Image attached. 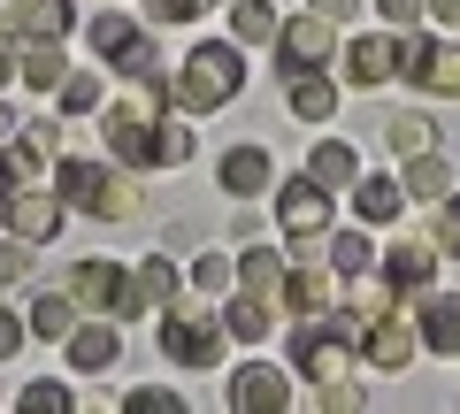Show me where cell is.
<instances>
[{
    "label": "cell",
    "mask_w": 460,
    "mask_h": 414,
    "mask_svg": "<svg viewBox=\"0 0 460 414\" xmlns=\"http://www.w3.org/2000/svg\"><path fill=\"white\" fill-rule=\"evenodd\" d=\"M54 192H62L69 207H84V216H100V223H131L138 216V184L123 177V169H108V162H84V154H69V162L54 169Z\"/></svg>",
    "instance_id": "1"
},
{
    "label": "cell",
    "mask_w": 460,
    "mask_h": 414,
    "mask_svg": "<svg viewBox=\"0 0 460 414\" xmlns=\"http://www.w3.org/2000/svg\"><path fill=\"white\" fill-rule=\"evenodd\" d=\"M238 84H246L238 47H192L184 69H177V84H169V100H177L184 116H208V108H223V100H238Z\"/></svg>",
    "instance_id": "2"
},
{
    "label": "cell",
    "mask_w": 460,
    "mask_h": 414,
    "mask_svg": "<svg viewBox=\"0 0 460 414\" xmlns=\"http://www.w3.org/2000/svg\"><path fill=\"white\" fill-rule=\"evenodd\" d=\"M353 330H361L353 315L338 322V315L323 307V315H299V330H292V346H284V353H292L299 376L330 383V376H345V368H353Z\"/></svg>",
    "instance_id": "3"
},
{
    "label": "cell",
    "mask_w": 460,
    "mask_h": 414,
    "mask_svg": "<svg viewBox=\"0 0 460 414\" xmlns=\"http://www.w3.org/2000/svg\"><path fill=\"white\" fill-rule=\"evenodd\" d=\"M162 353L177 368H223V346H230V322L215 315V307H169L162 315Z\"/></svg>",
    "instance_id": "4"
},
{
    "label": "cell",
    "mask_w": 460,
    "mask_h": 414,
    "mask_svg": "<svg viewBox=\"0 0 460 414\" xmlns=\"http://www.w3.org/2000/svg\"><path fill=\"white\" fill-rule=\"evenodd\" d=\"M69 292H77L84 307H100V315H115V322L146 315V299H138L131 269H115V261H77V269H69Z\"/></svg>",
    "instance_id": "5"
},
{
    "label": "cell",
    "mask_w": 460,
    "mask_h": 414,
    "mask_svg": "<svg viewBox=\"0 0 460 414\" xmlns=\"http://www.w3.org/2000/svg\"><path fill=\"white\" fill-rule=\"evenodd\" d=\"M399 77L429 100H460V47H438V39H399Z\"/></svg>",
    "instance_id": "6"
},
{
    "label": "cell",
    "mask_w": 460,
    "mask_h": 414,
    "mask_svg": "<svg viewBox=\"0 0 460 414\" xmlns=\"http://www.w3.org/2000/svg\"><path fill=\"white\" fill-rule=\"evenodd\" d=\"M277 223H284V238H299V246H323L330 238V184H314V177L277 184Z\"/></svg>",
    "instance_id": "7"
},
{
    "label": "cell",
    "mask_w": 460,
    "mask_h": 414,
    "mask_svg": "<svg viewBox=\"0 0 460 414\" xmlns=\"http://www.w3.org/2000/svg\"><path fill=\"white\" fill-rule=\"evenodd\" d=\"M330 47H338V23L330 16H292V23H277V62H284V77H307L314 62H330Z\"/></svg>",
    "instance_id": "8"
},
{
    "label": "cell",
    "mask_w": 460,
    "mask_h": 414,
    "mask_svg": "<svg viewBox=\"0 0 460 414\" xmlns=\"http://www.w3.org/2000/svg\"><path fill=\"white\" fill-rule=\"evenodd\" d=\"M353 346H361V361H368V368H384V376H399V368H414V353H422V338H414L407 322H392V315H368L361 330H353Z\"/></svg>",
    "instance_id": "9"
},
{
    "label": "cell",
    "mask_w": 460,
    "mask_h": 414,
    "mask_svg": "<svg viewBox=\"0 0 460 414\" xmlns=\"http://www.w3.org/2000/svg\"><path fill=\"white\" fill-rule=\"evenodd\" d=\"M62 207H69L62 192H39V184L23 192V184H16V192H8V207H0V223H8L23 246H47V238L62 231Z\"/></svg>",
    "instance_id": "10"
},
{
    "label": "cell",
    "mask_w": 460,
    "mask_h": 414,
    "mask_svg": "<svg viewBox=\"0 0 460 414\" xmlns=\"http://www.w3.org/2000/svg\"><path fill=\"white\" fill-rule=\"evenodd\" d=\"M146 108H138V100H123V108H108V116H100V138H108V154L123 169H154V131H146Z\"/></svg>",
    "instance_id": "11"
},
{
    "label": "cell",
    "mask_w": 460,
    "mask_h": 414,
    "mask_svg": "<svg viewBox=\"0 0 460 414\" xmlns=\"http://www.w3.org/2000/svg\"><path fill=\"white\" fill-rule=\"evenodd\" d=\"M284 399H292L284 368H269V361H246V368H230V407H238V414H277Z\"/></svg>",
    "instance_id": "12"
},
{
    "label": "cell",
    "mask_w": 460,
    "mask_h": 414,
    "mask_svg": "<svg viewBox=\"0 0 460 414\" xmlns=\"http://www.w3.org/2000/svg\"><path fill=\"white\" fill-rule=\"evenodd\" d=\"M215 184H223L230 199H253L277 184V162H269V146H230L223 162H215Z\"/></svg>",
    "instance_id": "13"
},
{
    "label": "cell",
    "mask_w": 460,
    "mask_h": 414,
    "mask_svg": "<svg viewBox=\"0 0 460 414\" xmlns=\"http://www.w3.org/2000/svg\"><path fill=\"white\" fill-rule=\"evenodd\" d=\"M414 338H422L429 353H445V361H460V299L453 292H422V307H414Z\"/></svg>",
    "instance_id": "14"
},
{
    "label": "cell",
    "mask_w": 460,
    "mask_h": 414,
    "mask_svg": "<svg viewBox=\"0 0 460 414\" xmlns=\"http://www.w3.org/2000/svg\"><path fill=\"white\" fill-rule=\"evenodd\" d=\"M384 277H392V292L422 299L429 284H438V246H429V238H399V246L384 253Z\"/></svg>",
    "instance_id": "15"
},
{
    "label": "cell",
    "mask_w": 460,
    "mask_h": 414,
    "mask_svg": "<svg viewBox=\"0 0 460 414\" xmlns=\"http://www.w3.org/2000/svg\"><path fill=\"white\" fill-rule=\"evenodd\" d=\"M399 69V39H353V47H345V84H361V92H376L384 77H392Z\"/></svg>",
    "instance_id": "16"
},
{
    "label": "cell",
    "mask_w": 460,
    "mask_h": 414,
    "mask_svg": "<svg viewBox=\"0 0 460 414\" xmlns=\"http://www.w3.org/2000/svg\"><path fill=\"white\" fill-rule=\"evenodd\" d=\"M69 23H77L69 0H16L8 8V31L16 39H69Z\"/></svg>",
    "instance_id": "17"
},
{
    "label": "cell",
    "mask_w": 460,
    "mask_h": 414,
    "mask_svg": "<svg viewBox=\"0 0 460 414\" xmlns=\"http://www.w3.org/2000/svg\"><path fill=\"white\" fill-rule=\"evenodd\" d=\"M16 77L31 84V92H62V77H69L62 39H23V47H16Z\"/></svg>",
    "instance_id": "18"
},
{
    "label": "cell",
    "mask_w": 460,
    "mask_h": 414,
    "mask_svg": "<svg viewBox=\"0 0 460 414\" xmlns=\"http://www.w3.org/2000/svg\"><path fill=\"white\" fill-rule=\"evenodd\" d=\"M62 346H69V368H84V376H100V368H115V353H123V338H115V322H84V330H69Z\"/></svg>",
    "instance_id": "19"
},
{
    "label": "cell",
    "mask_w": 460,
    "mask_h": 414,
    "mask_svg": "<svg viewBox=\"0 0 460 414\" xmlns=\"http://www.w3.org/2000/svg\"><path fill=\"white\" fill-rule=\"evenodd\" d=\"M399 207H407L399 177H353V216L361 223H399Z\"/></svg>",
    "instance_id": "20"
},
{
    "label": "cell",
    "mask_w": 460,
    "mask_h": 414,
    "mask_svg": "<svg viewBox=\"0 0 460 414\" xmlns=\"http://www.w3.org/2000/svg\"><path fill=\"white\" fill-rule=\"evenodd\" d=\"M307 177L330 184V192H353V177H361V154L345 146V138H323V146L307 154Z\"/></svg>",
    "instance_id": "21"
},
{
    "label": "cell",
    "mask_w": 460,
    "mask_h": 414,
    "mask_svg": "<svg viewBox=\"0 0 460 414\" xmlns=\"http://www.w3.org/2000/svg\"><path fill=\"white\" fill-rule=\"evenodd\" d=\"M54 146H62V131H54V123H23V131L8 138V162H16V177H39V169L54 162Z\"/></svg>",
    "instance_id": "22"
},
{
    "label": "cell",
    "mask_w": 460,
    "mask_h": 414,
    "mask_svg": "<svg viewBox=\"0 0 460 414\" xmlns=\"http://www.w3.org/2000/svg\"><path fill=\"white\" fill-rule=\"evenodd\" d=\"M384 146H392L399 162H414V154H429V146H438V123H429V116H414V108H399V116H384Z\"/></svg>",
    "instance_id": "23"
},
{
    "label": "cell",
    "mask_w": 460,
    "mask_h": 414,
    "mask_svg": "<svg viewBox=\"0 0 460 414\" xmlns=\"http://www.w3.org/2000/svg\"><path fill=\"white\" fill-rule=\"evenodd\" d=\"M399 184H407V199H429V207H438V199L453 192V162L429 146V154H414V162H407V177H399Z\"/></svg>",
    "instance_id": "24"
},
{
    "label": "cell",
    "mask_w": 460,
    "mask_h": 414,
    "mask_svg": "<svg viewBox=\"0 0 460 414\" xmlns=\"http://www.w3.org/2000/svg\"><path fill=\"white\" fill-rule=\"evenodd\" d=\"M269 307H277V299H269V292H238V299H230V338H246V346H261V338L269 330H277V315H269Z\"/></svg>",
    "instance_id": "25"
},
{
    "label": "cell",
    "mask_w": 460,
    "mask_h": 414,
    "mask_svg": "<svg viewBox=\"0 0 460 414\" xmlns=\"http://www.w3.org/2000/svg\"><path fill=\"white\" fill-rule=\"evenodd\" d=\"M284 108H292L299 123H330V116H338V84L307 69V77H292V100H284Z\"/></svg>",
    "instance_id": "26"
},
{
    "label": "cell",
    "mask_w": 460,
    "mask_h": 414,
    "mask_svg": "<svg viewBox=\"0 0 460 414\" xmlns=\"http://www.w3.org/2000/svg\"><path fill=\"white\" fill-rule=\"evenodd\" d=\"M69 307H77V292H39L31 307H23V322H31L39 338H69V330H77V315H69Z\"/></svg>",
    "instance_id": "27"
},
{
    "label": "cell",
    "mask_w": 460,
    "mask_h": 414,
    "mask_svg": "<svg viewBox=\"0 0 460 414\" xmlns=\"http://www.w3.org/2000/svg\"><path fill=\"white\" fill-rule=\"evenodd\" d=\"M284 307H292V315H323L330 307V277L323 269H284Z\"/></svg>",
    "instance_id": "28"
},
{
    "label": "cell",
    "mask_w": 460,
    "mask_h": 414,
    "mask_svg": "<svg viewBox=\"0 0 460 414\" xmlns=\"http://www.w3.org/2000/svg\"><path fill=\"white\" fill-rule=\"evenodd\" d=\"M323 261L338 269V277H361V269H376V246H368L361 231H330L323 238Z\"/></svg>",
    "instance_id": "29"
},
{
    "label": "cell",
    "mask_w": 460,
    "mask_h": 414,
    "mask_svg": "<svg viewBox=\"0 0 460 414\" xmlns=\"http://www.w3.org/2000/svg\"><path fill=\"white\" fill-rule=\"evenodd\" d=\"M238 284H246V292H284V253L277 246H246L238 253Z\"/></svg>",
    "instance_id": "30"
},
{
    "label": "cell",
    "mask_w": 460,
    "mask_h": 414,
    "mask_svg": "<svg viewBox=\"0 0 460 414\" xmlns=\"http://www.w3.org/2000/svg\"><path fill=\"white\" fill-rule=\"evenodd\" d=\"M131 284H138V299H146V315H154V307H169V299H177V269H169L162 253H146V261L131 269Z\"/></svg>",
    "instance_id": "31"
},
{
    "label": "cell",
    "mask_w": 460,
    "mask_h": 414,
    "mask_svg": "<svg viewBox=\"0 0 460 414\" xmlns=\"http://www.w3.org/2000/svg\"><path fill=\"white\" fill-rule=\"evenodd\" d=\"M230 39H238V47L277 39V8H269V0H238V8H230Z\"/></svg>",
    "instance_id": "32"
},
{
    "label": "cell",
    "mask_w": 460,
    "mask_h": 414,
    "mask_svg": "<svg viewBox=\"0 0 460 414\" xmlns=\"http://www.w3.org/2000/svg\"><path fill=\"white\" fill-rule=\"evenodd\" d=\"M230 284H238V261H230V253H199V261H192V292L223 299Z\"/></svg>",
    "instance_id": "33"
},
{
    "label": "cell",
    "mask_w": 460,
    "mask_h": 414,
    "mask_svg": "<svg viewBox=\"0 0 460 414\" xmlns=\"http://www.w3.org/2000/svg\"><path fill=\"white\" fill-rule=\"evenodd\" d=\"M16 407H23V414H69L77 399H69V383H23Z\"/></svg>",
    "instance_id": "34"
},
{
    "label": "cell",
    "mask_w": 460,
    "mask_h": 414,
    "mask_svg": "<svg viewBox=\"0 0 460 414\" xmlns=\"http://www.w3.org/2000/svg\"><path fill=\"white\" fill-rule=\"evenodd\" d=\"M429 246H438V253H460V199H453V192H445L438 216H429Z\"/></svg>",
    "instance_id": "35"
},
{
    "label": "cell",
    "mask_w": 460,
    "mask_h": 414,
    "mask_svg": "<svg viewBox=\"0 0 460 414\" xmlns=\"http://www.w3.org/2000/svg\"><path fill=\"white\" fill-rule=\"evenodd\" d=\"M84 108H100V77H93V69L62 77V116H84Z\"/></svg>",
    "instance_id": "36"
},
{
    "label": "cell",
    "mask_w": 460,
    "mask_h": 414,
    "mask_svg": "<svg viewBox=\"0 0 460 414\" xmlns=\"http://www.w3.org/2000/svg\"><path fill=\"white\" fill-rule=\"evenodd\" d=\"M154 162H192V131H184V123H169V131H154Z\"/></svg>",
    "instance_id": "37"
},
{
    "label": "cell",
    "mask_w": 460,
    "mask_h": 414,
    "mask_svg": "<svg viewBox=\"0 0 460 414\" xmlns=\"http://www.w3.org/2000/svg\"><path fill=\"white\" fill-rule=\"evenodd\" d=\"M123 407H131V414H184V399H177V392H154V383H138Z\"/></svg>",
    "instance_id": "38"
},
{
    "label": "cell",
    "mask_w": 460,
    "mask_h": 414,
    "mask_svg": "<svg viewBox=\"0 0 460 414\" xmlns=\"http://www.w3.org/2000/svg\"><path fill=\"white\" fill-rule=\"evenodd\" d=\"M384 8V23H392V31H414V23L429 16V0H376Z\"/></svg>",
    "instance_id": "39"
},
{
    "label": "cell",
    "mask_w": 460,
    "mask_h": 414,
    "mask_svg": "<svg viewBox=\"0 0 460 414\" xmlns=\"http://www.w3.org/2000/svg\"><path fill=\"white\" fill-rule=\"evenodd\" d=\"M208 0H154V23H192Z\"/></svg>",
    "instance_id": "40"
},
{
    "label": "cell",
    "mask_w": 460,
    "mask_h": 414,
    "mask_svg": "<svg viewBox=\"0 0 460 414\" xmlns=\"http://www.w3.org/2000/svg\"><path fill=\"white\" fill-rule=\"evenodd\" d=\"M23 330H31V322H23V315H8V307H0V361H8V353L23 346Z\"/></svg>",
    "instance_id": "41"
},
{
    "label": "cell",
    "mask_w": 460,
    "mask_h": 414,
    "mask_svg": "<svg viewBox=\"0 0 460 414\" xmlns=\"http://www.w3.org/2000/svg\"><path fill=\"white\" fill-rule=\"evenodd\" d=\"M16 277H31V246H8V253H0V284H16Z\"/></svg>",
    "instance_id": "42"
},
{
    "label": "cell",
    "mask_w": 460,
    "mask_h": 414,
    "mask_svg": "<svg viewBox=\"0 0 460 414\" xmlns=\"http://www.w3.org/2000/svg\"><path fill=\"white\" fill-rule=\"evenodd\" d=\"M353 8H361V0H314V16H330V23H345Z\"/></svg>",
    "instance_id": "43"
},
{
    "label": "cell",
    "mask_w": 460,
    "mask_h": 414,
    "mask_svg": "<svg viewBox=\"0 0 460 414\" xmlns=\"http://www.w3.org/2000/svg\"><path fill=\"white\" fill-rule=\"evenodd\" d=\"M429 16H438V23H453V31H460V0H429Z\"/></svg>",
    "instance_id": "44"
},
{
    "label": "cell",
    "mask_w": 460,
    "mask_h": 414,
    "mask_svg": "<svg viewBox=\"0 0 460 414\" xmlns=\"http://www.w3.org/2000/svg\"><path fill=\"white\" fill-rule=\"evenodd\" d=\"M8 192H16V162H0V207H8Z\"/></svg>",
    "instance_id": "45"
},
{
    "label": "cell",
    "mask_w": 460,
    "mask_h": 414,
    "mask_svg": "<svg viewBox=\"0 0 460 414\" xmlns=\"http://www.w3.org/2000/svg\"><path fill=\"white\" fill-rule=\"evenodd\" d=\"M16 77V47H8V39H0V84Z\"/></svg>",
    "instance_id": "46"
},
{
    "label": "cell",
    "mask_w": 460,
    "mask_h": 414,
    "mask_svg": "<svg viewBox=\"0 0 460 414\" xmlns=\"http://www.w3.org/2000/svg\"><path fill=\"white\" fill-rule=\"evenodd\" d=\"M0 138H8V108H0Z\"/></svg>",
    "instance_id": "47"
},
{
    "label": "cell",
    "mask_w": 460,
    "mask_h": 414,
    "mask_svg": "<svg viewBox=\"0 0 460 414\" xmlns=\"http://www.w3.org/2000/svg\"><path fill=\"white\" fill-rule=\"evenodd\" d=\"M0 39H8V8H0Z\"/></svg>",
    "instance_id": "48"
}]
</instances>
